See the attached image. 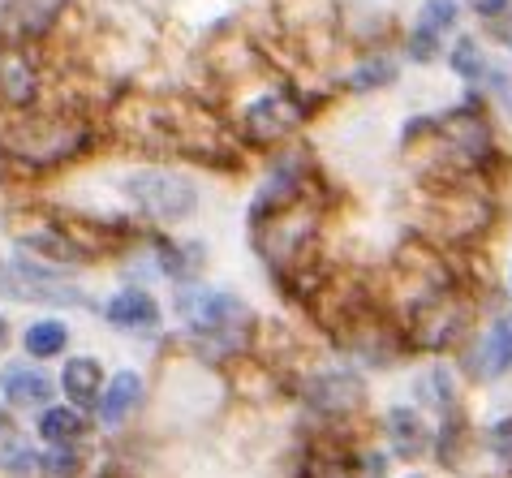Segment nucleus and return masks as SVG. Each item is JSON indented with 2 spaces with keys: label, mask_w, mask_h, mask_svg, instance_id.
Returning <instances> with one entry per match:
<instances>
[{
  "label": "nucleus",
  "mask_w": 512,
  "mask_h": 478,
  "mask_svg": "<svg viewBox=\"0 0 512 478\" xmlns=\"http://www.w3.org/2000/svg\"><path fill=\"white\" fill-rule=\"evenodd\" d=\"M444 65H448V74L457 78L461 87L482 91V82H487L491 65H495L487 35H478V31H461V35H452V44H448V52H444Z\"/></svg>",
  "instance_id": "4468645a"
},
{
  "label": "nucleus",
  "mask_w": 512,
  "mask_h": 478,
  "mask_svg": "<svg viewBox=\"0 0 512 478\" xmlns=\"http://www.w3.org/2000/svg\"><path fill=\"white\" fill-rule=\"evenodd\" d=\"M39 474L44 478H78L82 474V453L74 444H52V453L39 457Z\"/></svg>",
  "instance_id": "5701e85b"
},
{
  "label": "nucleus",
  "mask_w": 512,
  "mask_h": 478,
  "mask_svg": "<svg viewBox=\"0 0 512 478\" xmlns=\"http://www.w3.org/2000/svg\"><path fill=\"white\" fill-rule=\"evenodd\" d=\"M108 190L117 199L121 220H134L142 229H177L198 216L203 190L186 168L168 160H130L108 177Z\"/></svg>",
  "instance_id": "f03ea898"
},
{
  "label": "nucleus",
  "mask_w": 512,
  "mask_h": 478,
  "mask_svg": "<svg viewBox=\"0 0 512 478\" xmlns=\"http://www.w3.org/2000/svg\"><path fill=\"white\" fill-rule=\"evenodd\" d=\"M465 13L482 26V35H508V22H512V0H461Z\"/></svg>",
  "instance_id": "412c9836"
},
{
  "label": "nucleus",
  "mask_w": 512,
  "mask_h": 478,
  "mask_svg": "<svg viewBox=\"0 0 512 478\" xmlns=\"http://www.w3.org/2000/svg\"><path fill=\"white\" fill-rule=\"evenodd\" d=\"M315 117L310 100L289 82H259L233 108V130L250 151H280L302 125Z\"/></svg>",
  "instance_id": "20e7f679"
},
{
  "label": "nucleus",
  "mask_w": 512,
  "mask_h": 478,
  "mask_svg": "<svg viewBox=\"0 0 512 478\" xmlns=\"http://www.w3.org/2000/svg\"><path fill=\"white\" fill-rule=\"evenodd\" d=\"M383 427H388L392 448H396L401 457H422V453H426V444H431V435H426L422 418H418L414 410H392Z\"/></svg>",
  "instance_id": "aec40b11"
},
{
  "label": "nucleus",
  "mask_w": 512,
  "mask_h": 478,
  "mask_svg": "<svg viewBox=\"0 0 512 478\" xmlns=\"http://www.w3.org/2000/svg\"><path fill=\"white\" fill-rule=\"evenodd\" d=\"M74 0H0V44L44 48L61 31Z\"/></svg>",
  "instance_id": "0eeeda50"
},
{
  "label": "nucleus",
  "mask_w": 512,
  "mask_h": 478,
  "mask_svg": "<svg viewBox=\"0 0 512 478\" xmlns=\"http://www.w3.org/2000/svg\"><path fill=\"white\" fill-rule=\"evenodd\" d=\"M177 315L186 319V336L203 349V354L229 358L250 349L254 332H259V315L250 311V302L233 289L207 285V280H190L177 285Z\"/></svg>",
  "instance_id": "7ed1b4c3"
},
{
  "label": "nucleus",
  "mask_w": 512,
  "mask_h": 478,
  "mask_svg": "<svg viewBox=\"0 0 512 478\" xmlns=\"http://www.w3.org/2000/svg\"><path fill=\"white\" fill-rule=\"evenodd\" d=\"M418 388H422V397H426V401H435V405H439V410L457 401V392H452V375H448V367H431V371H426V375L418 379Z\"/></svg>",
  "instance_id": "b1692460"
},
{
  "label": "nucleus",
  "mask_w": 512,
  "mask_h": 478,
  "mask_svg": "<svg viewBox=\"0 0 512 478\" xmlns=\"http://www.w3.org/2000/svg\"><path fill=\"white\" fill-rule=\"evenodd\" d=\"M95 130L74 108H31V112H5L0 125V156L22 177H48L78 164L91 151Z\"/></svg>",
  "instance_id": "f257e3e1"
},
{
  "label": "nucleus",
  "mask_w": 512,
  "mask_h": 478,
  "mask_svg": "<svg viewBox=\"0 0 512 478\" xmlns=\"http://www.w3.org/2000/svg\"><path fill=\"white\" fill-rule=\"evenodd\" d=\"M104 371H99V362L87 358V354H78V358H65V367H61V388H65V397L78 405H99V397H104Z\"/></svg>",
  "instance_id": "f3484780"
},
{
  "label": "nucleus",
  "mask_w": 512,
  "mask_h": 478,
  "mask_svg": "<svg viewBox=\"0 0 512 478\" xmlns=\"http://www.w3.org/2000/svg\"><path fill=\"white\" fill-rule=\"evenodd\" d=\"M5 341H9V315L0 311V349H5Z\"/></svg>",
  "instance_id": "a878e982"
},
{
  "label": "nucleus",
  "mask_w": 512,
  "mask_h": 478,
  "mask_svg": "<svg viewBox=\"0 0 512 478\" xmlns=\"http://www.w3.org/2000/svg\"><path fill=\"white\" fill-rule=\"evenodd\" d=\"M9 431V414H5V405H0V435Z\"/></svg>",
  "instance_id": "cd10ccee"
},
{
  "label": "nucleus",
  "mask_w": 512,
  "mask_h": 478,
  "mask_svg": "<svg viewBox=\"0 0 512 478\" xmlns=\"http://www.w3.org/2000/svg\"><path fill=\"white\" fill-rule=\"evenodd\" d=\"M108 5H121V9H134V5H142V0H108Z\"/></svg>",
  "instance_id": "bb28decb"
},
{
  "label": "nucleus",
  "mask_w": 512,
  "mask_h": 478,
  "mask_svg": "<svg viewBox=\"0 0 512 478\" xmlns=\"http://www.w3.org/2000/svg\"><path fill=\"white\" fill-rule=\"evenodd\" d=\"M0 474L9 478H35L39 474V453L26 440H9L0 448Z\"/></svg>",
  "instance_id": "4be33fe9"
},
{
  "label": "nucleus",
  "mask_w": 512,
  "mask_h": 478,
  "mask_svg": "<svg viewBox=\"0 0 512 478\" xmlns=\"http://www.w3.org/2000/svg\"><path fill=\"white\" fill-rule=\"evenodd\" d=\"M504 44H508V48H512V22H508V35H504Z\"/></svg>",
  "instance_id": "c756f323"
},
{
  "label": "nucleus",
  "mask_w": 512,
  "mask_h": 478,
  "mask_svg": "<svg viewBox=\"0 0 512 478\" xmlns=\"http://www.w3.org/2000/svg\"><path fill=\"white\" fill-rule=\"evenodd\" d=\"M203 263H207L203 242H177V237H168L164 229L151 233V267L168 285H190V280H198L203 276Z\"/></svg>",
  "instance_id": "f8f14e48"
},
{
  "label": "nucleus",
  "mask_w": 512,
  "mask_h": 478,
  "mask_svg": "<svg viewBox=\"0 0 512 478\" xmlns=\"http://www.w3.org/2000/svg\"><path fill=\"white\" fill-rule=\"evenodd\" d=\"M0 392H5L9 405L31 410V405H44L52 397V379L39 367H31V362H9V367L0 371Z\"/></svg>",
  "instance_id": "2eb2a0df"
},
{
  "label": "nucleus",
  "mask_w": 512,
  "mask_h": 478,
  "mask_svg": "<svg viewBox=\"0 0 512 478\" xmlns=\"http://www.w3.org/2000/svg\"><path fill=\"white\" fill-rule=\"evenodd\" d=\"M465 371L478 384H491V379H504L512 371V311H500L482 328V336L465 354Z\"/></svg>",
  "instance_id": "9b49d317"
},
{
  "label": "nucleus",
  "mask_w": 512,
  "mask_h": 478,
  "mask_svg": "<svg viewBox=\"0 0 512 478\" xmlns=\"http://www.w3.org/2000/svg\"><path fill=\"white\" fill-rule=\"evenodd\" d=\"M0 298L18 306H52V311L91 306V293L78 285L74 267H56L39 255H26V250H13L0 259Z\"/></svg>",
  "instance_id": "39448f33"
},
{
  "label": "nucleus",
  "mask_w": 512,
  "mask_h": 478,
  "mask_svg": "<svg viewBox=\"0 0 512 478\" xmlns=\"http://www.w3.org/2000/svg\"><path fill=\"white\" fill-rule=\"evenodd\" d=\"M401 61L405 56L401 52H392V48H366L358 61H353L345 74H340V91H349V95H375V91H388L396 87V78H401Z\"/></svg>",
  "instance_id": "ddd939ff"
},
{
  "label": "nucleus",
  "mask_w": 512,
  "mask_h": 478,
  "mask_svg": "<svg viewBox=\"0 0 512 478\" xmlns=\"http://www.w3.org/2000/svg\"><path fill=\"white\" fill-rule=\"evenodd\" d=\"M104 323L117 332H130V336H151V332H160V323H164V306L147 285L134 280V285H121L104 302Z\"/></svg>",
  "instance_id": "9d476101"
},
{
  "label": "nucleus",
  "mask_w": 512,
  "mask_h": 478,
  "mask_svg": "<svg viewBox=\"0 0 512 478\" xmlns=\"http://www.w3.org/2000/svg\"><path fill=\"white\" fill-rule=\"evenodd\" d=\"M465 18L469 13L461 0H422L414 9V18H409V31L401 35V56L418 69L444 61L452 35H461Z\"/></svg>",
  "instance_id": "423d86ee"
},
{
  "label": "nucleus",
  "mask_w": 512,
  "mask_h": 478,
  "mask_svg": "<svg viewBox=\"0 0 512 478\" xmlns=\"http://www.w3.org/2000/svg\"><path fill=\"white\" fill-rule=\"evenodd\" d=\"M87 418H82L78 405H48L44 414H39V435H44L48 444H74L87 435Z\"/></svg>",
  "instance_id": "6ab92c4d"
},
{
  "label": "nucleus",
  "mask_w": 512,
  "mask_h": 478,
  "mask_svg": "<svg viewBox=\"0 0 512 478\" xmlns=\"http://www.w3.org/2000/svg\"><path fill=\"white\" fill-rule=\"evenodd\" d=\"M362 401H366L362 379L353 375L349 367H327V371H319V375L306 379V405H310L315 414L332 418V423H336V418L358 414Z\"/></svg>",
  "instance_id": "1a4fd4ad"
},
{
  "label": "nucleus",
  "mask_w": 512,
  "mask_h": 478,
  "mask_svg": "<svg viewBox=\"0 0 512 478\" xmlns=\"http://www.w3.org/2000/svg\"><path fill=\"white\" fill-rule=\"evenodd\" d=\"M48 74L39 61V48L0 44V108L5 112H31L44 108Z\"/></svg>",
  "instance_id": "6e6552de"
},
{
  "label": "nucleus",
  "mask_w": 512,
  "mask_h": 478,
  "mask_svg": "<svg viewBox=\"0 0 512 478\" xmlns=\"http://www.w3.org/2000/svg\"><path fill=\"white\" fill-rule=\"evenodd\" d=\"M65 345H69V323L65 319H35V323H26V332H22V349L35 362L61 358Z\"/></svg>",
  "instance_id": "a211bd4d"
},
{
  "label": "nucleus",
  "mask_w": 512,
  "mask_h": 478,
  "mask_svg": "<svg viewBox=\"0 0 512 478\" xmlns=\"http://www.w3.org/2000/svg\"><path fill=\"white\" fill-rule=\"evenodd\" d=\"M491 453L512 461V418H500V423L491 427Z\"/></svg>",
  "instance_id": "393cba45"
},
{
  "label": "nucleus",
  "mask_w": 512,
  "mask_h": 478,
  "mask_svg": "<svg viewBox=\"0 0 512 478\" xmlns=\"http://www.w3.org/2000/svg\"><path fill=\"white\" fill-rule=\"evenodd\" d=\"M409 478H422V474H409Z\"/></svg>",
  "instance_id": "7c9ffc66"
},
{
  "label": "nucleus",
  "mask_w": 512,
  "mask_h": 478,
  "mask_svg": "<svg viewBox=\"0 0 512 478\" xmlns=\"http://www.w3.org/2000/svg\"><path fill=\"white\" fill-rule=\"evenodd\" d=\"M138 405H142V375L138 371H117L104 384V397H99V423L121 427Z\"/></svg>",
  "instance_id": "dca6fc26"
},
{
  "label": "nucleus",
  "mask_w": 512,
  "mask_h": 478,
  "mask_svg": "<svg viewBox=\"0 0 512 478\" xmlns=\"http://www.w3.org/2000/svg\"><path fill=\"white\" fill-rule=\"evenodd\" d=\"M504 289H508V298H512V263H508V280H504Z\"/></svg>",
  "instance_id": "c85d7f7f"
}]
</instances>
